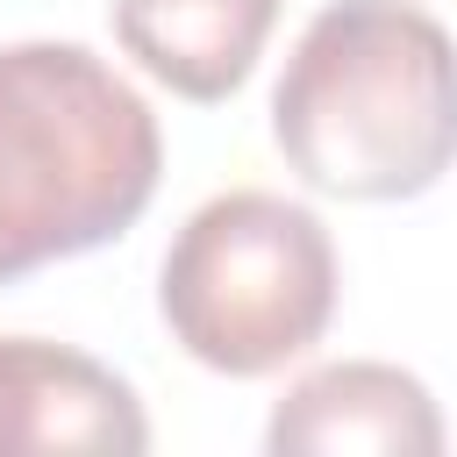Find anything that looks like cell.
<instances>
[{
    "mask_svg": "<svg viewBox=\"0 0 457 457\" xmlns=\"http://www.w3.org/2000/svg\"><path fill=\"white\" fill-rule=\"evenodd\" d=\"M271 136L328 200H414L457 164V43L414 0H328L278 86Z\"/></svg>",
    "mask_w": 457,
    "mask_h": 457,
    "instance_id": "cell-1",
    "label": "cell"
},
{
    "mask_svg": "<svg viewBox=\"0 0 457 457\" xmlns=\"http://www.w3.org/2000/svg\"><path fill=\"white\" fill-rule=\"evenodd\" d=\"M164 171L150 100L86 43L0 50V286L143 221Z\"/></svg>",
    "mask_w": 457,
    "mask_h": 457,
    "instance_id": "cell-2",
    "label": "cell"
},
{
    "mask_svg": "<svg viewBox=\"0 0 457 457\" xmlns=\"http://www.w3.org/2000/svg\"><path fill=\"white\" fill-rule=\"evenodd\" d=\"M157 314L193 364L264 378L321 343L336 314V243L321 214L286 193H214L164 250Z\"/></svg>",
    "mask_w": 457,
    "mask_h": 457,
    "instance_id": "cell-3",
    "label": "cell"
},
{
    "mask_svg": "<svg viewBox=\"0 0 457 457\" xmlns=\"http://www.w3.org/2000/svg\"><path fill=\"white\" fill-rule=\"evenodd\" d=\"M271 457H436L443 450V407L436 393L378 357H343L286 386V400L264 421Z\"/></svg>",
    "mask_w": 457,
    "mask_h": 457,
    "instance_id": "cell-4",
    "label": "cell"
},
{
    "mask_svg": "<svg viewBox=\"0 0 457 457\" xmlns=\"http://www.w3.org/2000/svg\"><path fill=\"white\" fill-rule=\"evenodd\" d=\"M64 450H150L143 400L129 378H114L100 357L7 336V378H0V457H64Z\"/></svg>",
    "mask_w": 457,
    "mask_h": 457,
    "instance_id": "cell-5",
    "label": "cell"
},
{
    "mask_svg": "<svg viewBox=\"0 0 457 457\" xmlns=\"http://www.w3.org/2000/svg\"><path fill=\"white\" fill-rule=\"evenodd\" d=\"M278 21V0H114L121 50L179 100H228Z\"/></svg>",
    "mask_w": 457,
    "mask_h": 457,
    "instance_id": "cell-6",
    "label": "cell"
},
{
    "mask_svg": "<svg viewBox=\"0 0 457 457\" xmlns=\"http://www.w3.org/2000/svg\"><path fill=\"white\" fill-rule=\"evenodd\" d=\"M0 378H7V336H0Z\"/></svg>",
    "mask_w": 457,
    "mask_h": 457,
    "instance_id": "cell-7",
    "label": "cell"
}]
</instances>
